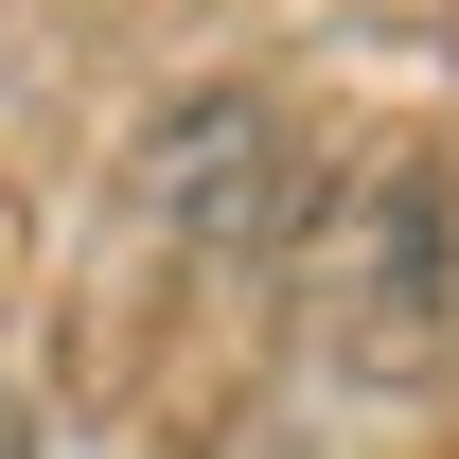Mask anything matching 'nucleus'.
<instances>
[{
    "label": "nucleus",
    "mask_w": 459,
    "mask_h": 459,
    "mask_svg": "<svg viewBox=\"0 0 459 459\" xmlns=\"http://www.w3.org/2000/svg\"><path fill=\"white\" fill-rule=\"evenodd\" d=\"M300 318L353 389H424L459 353V177L353 160L336 195H300Z\"/></svg>",
    "instance_id": "obj_1"
},
{
    "label": "nucleus",
    "mask_w": 459,
    "mask_h": 459,
    "mask_svg": "<svg viewBox=\"0 0 459 459\" xmlns=\"http://www.w3.org/2000/svg\"><path fill=\"white\" fill-rule=\"evenodd\" d=\"M142 212L195 230V247H265L300 212V160H283V107L265 89H195V107L142 124Z\"/></svg>",
    "instance_id": "obj_2"
},
{
    "label": "nucleus",
    "mask_w": 459,
    "mask_h": 459,
    "mask_svg": "<svg viewBox=\"0 0 459 459\" xmlns=\"http://www.w3.org/2000/svg\"><path fill=\"white\" fill-rule=\"evenodd\" d=\"M0 459H36V424H18V389H0Z\"/></svg>",
    "instance_id": "obj_3"
}]
</instances>
